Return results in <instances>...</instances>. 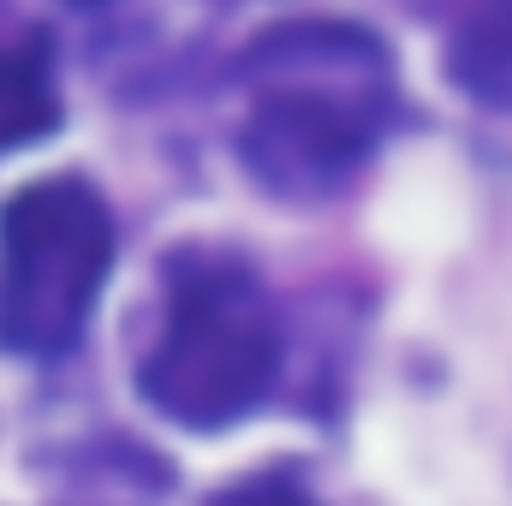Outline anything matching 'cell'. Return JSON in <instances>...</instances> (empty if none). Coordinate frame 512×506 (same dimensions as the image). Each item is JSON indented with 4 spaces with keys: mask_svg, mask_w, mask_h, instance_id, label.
Wrapping results in <instances>:
<instances>
[{
    "mask_svg": "<svg viewBox=\"0 0 512 506\" xmlns=\"http://www.w3.org/2000/svg\"><path fill=\"white\" fill-rule=\"evenodd\" d=\"M239 155L274 197L340 191L393 120V60L364 24H274L239 60Z\"/></svg>",
    "mask_w": 512,
    "mask_h": 506,
    "instance_id": "1",
    "label": "cell"
},
{
    "mask_svg": "<svg viewBox=\"0 0 512 506\" xmlns=\"http://www.w3.org/2000/svg\"><path fill=\"white\" fill-rule=\"evenodd\" d=\"M280 370V316L245 262L215 251H185L167 268L161 334L137 370L143 399L185 423L221 429L262 405Z\"/></svg>",
    "mask_w": 512,
    "mask_h": 506,
    "instance_id": "2",
    "label": "cell"
},
{
    "mask_svg": "<svg viewBox=\"0 0 512 506\" xmlns=\"http://www.w3.org/2000/svg\"><path fill=\"white\" fill-rule=\"evenodd\" d=\"M108 262L114 215L84 179L60 173L12 191L0 209V352H66L96 310Z\"/></svg>",
    "mask_w": 512,
    "mask_h": 506,
    "instance_id": "3",
    "label": "cell"
},
{
    "mask_svg": "<svg viewBox=\"0 0 512 506\" xmlns=\"http://www.w3.org/2000/svg\"><path fill=\"white\" fill-rule=\"evenodd\" d=\"M54 126H60V90L48 36L30 24L0 30V155L48 137Z\"/></svg>",
    "mask_w": 512,
    "mask_h": 506,
    "instance_id": "4",
    "label": "cell"
},
{
    "mask_svg": "<svg viewBox=\"0 0 512 506\" xmlns=\"http://www.w3.org/2000/svg\"><path fill=\"white\" fill-rule=\"evenodd\" d=\"M453 78L483 108L512 114V0L483 6L453 42Z\"/></svg>",
    "mask_w": 512,
    "mask_h": 506,
    "instance_id": "5",
    "label": "cell"
},
{
    "mask_svg": "<svg viewBox=\"0 0 512 506\" xmlns=\"http://www.w3.org/2000/svg\"><path fill=\"white\" fill-rule=\"evenodd\" d=\"M209 506H316L298 483H280V477H251V483H233L221 489Z\"/></svg>",
    "mask_w": 512,
    "mask_h": 506,
    "instance_id": "6",
    "label": "cell"
},
{
    "mask_svg": "<svg viewBox=\"0 0 512 506\" xmlns=\"http://www.w3.org/2000/svg\"><path fill=\"white\" fill-rule=\"evenodd\" d=\"M78 6H96V0H78Z\"/></svg>",
    "mask_w": 512,
    "mask_h": 506,
    "instance_id": "7",
    "label": "cell"
}]
</instances>
